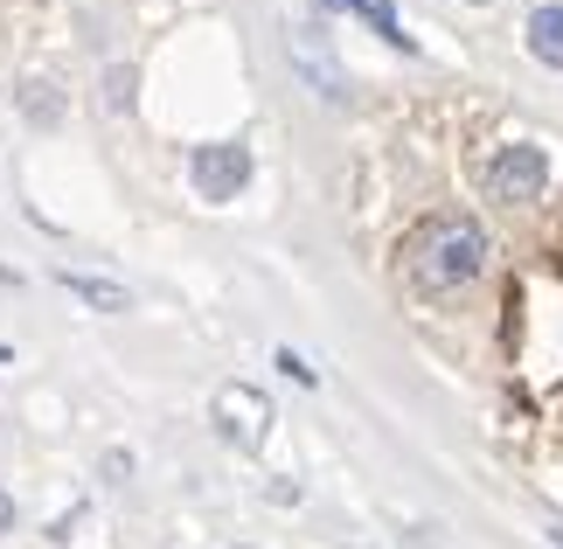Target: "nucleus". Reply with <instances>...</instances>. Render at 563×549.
I'll return each instance as SVG.
<instances>
[{"label":"nucleus","mask_w":563,"mask_h":549,"mask_svg":"<svg viewBox=\"0 0 563 549\" xmlns=\"http://www.w3.org/2000/svg\"><path fill=\"white\" fill-rule=\"evenodd\" d=\"M404 265L418 278V293H460L487 272V230L473 216H431V223L410 230Z\"/></svg>","instance_id":"nucleus-1"},{"label":"nucleus","mask_w":563,"mask_h":549,"mask_svg":"<svg viewBox=\"0 0 563 549\" xmlns=\"http://www.w3.org/2000/svg\"><path fill=\"white\" fill-rule=\"evenodd\" d=\"M543 182H550V153L529 140H508L487 161V195H501V202H529V195H543Z\"/></svg>","instance_id":"nucleus-2"},{"label":"nucleus","mask_w":563,"mask_h":549,"mask_svg":"<svg viewBox=\"0 0 563 549\" xmlns=\"http://www.w3.org/2000/svg\"><path fill=\"white\" fill-rule=\"evenodd\" d=\"M188 174H195V195L230 202V195H244V182H251V153L236 140H209V146L188 153Z\"/></svg>","instance_id":"nucleus-3"},{"label":"nucleus","mask_w":563,"mask_h":549,"mask_svg":"<svg viewBox=\"0 0 563 549\" xmlns=\"http://www.w3.org/2000/svg\"><path fill=\"white\" fill-rule=\"evenodd\" d=\"M286 56H292V70L307 77L328 105L349 98V77H341V63H334V50H328V35H320V21H299V29L286 35Z\"/></svg>","instance_id":"nucleus-4"},{"label":"nucleus","mask_w":563,"mask_h":549,"mask_svg":"<svg viewBox=\"0 0 563 549\" xmlns=\"http://www.w3.org/2000/svg\"><path fill=\"white\" fill-rule=\"evenodd\" d=\"M216 417H223V431L236 446H265V431H272V404L257 397V389H244V383H230L223 397H216Z\"/></svg>","instance_id":"nucleus-5"},{"label":"nucleus","mask_w":563,"mask_h":549,"mask_svg":"<svg viewBox=\"0 0 563 549\" xmlns=\"http://www.w3.org/2000/svg\"><path fill=\"white\" fill-rule=\"evenodd\" d=\"M63 293L84 299V306H98V314H125V306H133V293H125V285L91 278V272H63Z\"/></svg>","instance_id":"nucleus-6"},{"label":"nucleus","mask_w":563,"mask_h":549,"mask_svg":"<svg viewBox=\"0 0 563 549\" xmlns=\"http://www.w3.org/2000/svg\"><path fill=\"white\" fill-rule=\"evenodd\" d=\"M529 56L550 63V70H563V8H556V0L529 14Z\"/></svg>","instance_id":"nucleus-7"},{"label":"nucleus","mask_w":563,"mask_h":549,"mask_svg":"<svg viewBox=\"0 0 563 549\" xmlns=\"http://www.w3.org/2000/svg\"><path fill=\"white\" fill-rule=\"evenodd\" d=\"M349 8L369 21L383 42H397V50H418V42H410V29H404V14H397V0H349Z\"/></svg>","instance_id":"nucleus-8"},{"label":"nucleus","mask_w":563,"mask_h":549,"mask_svg":"<svg viewBox=\"0 0 563 549\" xmlns=\"http://www.w3.org/2000/svg\"><path fill=\"white\" fill-rule=\"evenodd\" d=\"M272 362H278V369H286V376H292V383H313V362H299V355H292V348H278V355H272Z\"/></svg>","instance_id":"nucleus-9"},{"label":"nucleus","mask_w":563,"mask_h":549,"mask_svg":"<svg viewBox=\"0 0 563 549\" xmlns=\"http://www.w3.org/2000/svg\"><path fill=\"white\" fill-rule=\"evenodd\" d=\"M112 105H133V70H112Z\"/></svg>","instance_id":"nucleus-10"},{"label":"nucleus","mask_w":563,"mask_h":549,"mask_svg":"<svg viewBox=\"0 0 563 549\" xmlns=\"http://www.w3.org/2000/svg\"><path fill=\"white\" fill-rule=\"evenodd\" d=\"M8 521H14V501H8V494H0V529H8Z\"/></svg>","instance_id":"nucleus-11"},{"label":"nucleus","mask_w":563,"mask_h":549,"mask_svg":"<svg viewBox=\"0 0 563 549\" xmlns=\"http://www.w3.org/2000/svg\"><path fill=\"white\" fill-rule=\"evenodd\" d=\"M556 542H563V529H556Z\"/></svg>","instance_id":"nucleus-12"}]
</instances>
